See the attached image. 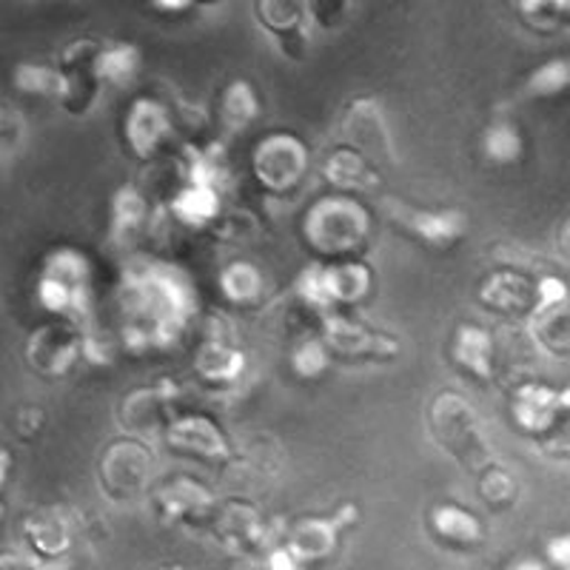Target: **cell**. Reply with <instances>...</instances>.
<instances>
[{"instance_id":"obj_16","label":"cell","mask_w":570,"mask_h":570,"mask_svg":"<svg viewBox=\"0 0 570 570\" xmlns=\"http://www.w3.org/2000/svg\"><path fill=\"white\" fill-rule=\"evenodd\" d=\"M151 499H155L157 517L169 525H206L214 508L208 488L191 476H171L160 482Z\"/></svg>"},{"instance_id":"obj_8","label":"cell","mask_w":570,"mask_h":570,"mask_svg":"<svg viewBox=\"0 0 570 570\" xmlns=\"http://www.w3.org/2000/svg\"><path fill=\"white\" fill-rule=\"evenodd\" d=\"M155 456L140 440H117L100 456V485L106 497L126 502L149 488Z\"/></svg>"},{"instance_id":"obj_30","label":"cell","mask_w":570,"mask_h":570,"mask_svg":"<svg viewBox=\"0 0 570 570\" xmlns=\"http://www.w3.org/2000/svg\"><path fill=\"white\" fill-rule=\"evenodd\" d=\"M480 146L488 163H493V166H511L525 151V137H522V131H519L513 120L502 117V120H493V124L485 126Z\"/></svg>"},{"instance_id":"obj_18","label":"cell","mask_w":570,"mask_h":570,"mask_svg":"<svg viewBox=\"0 0 570 570\" xmlns=\"http://www.w3.org/2000/svg\"><path fill=\"white\" fill-rule=\"evenodd\" d=\"M166 442L180 454L197 460H228V440L208 416H175L166 425Z\"/></svg>"},{"instance_id":"obj_10","label":"cell","mask_w":570,"mask_h":570,"mask_svg":"<svg viewBox=\"0 0 570 570\" xmlns=\"http://www.w3.org/2000/svg\"><path fill=\"white\" fill-rule=\"evenodd\" d=\"M320 323H323V343L328 345L331 354L348 360H391L400 354V340L337 312L325 314Z\"/></svg>"},{"instance_id":"obj_14","label":"cell","mask_w":570,"mask_h":570,"mask_svg":"<svg viewBox=\"0 0 570 570\" xmlns=\"http://www.w3.org/2000/svg\"><path fill=\"white\" fill-rule=\"evenodd\" d=\"M356 519V505L340 508L334 517H303L285 533V548L294 562H317L337 551L340 533Z\"/></svg>"},{"instance_id":"obj_15","label":"cell","mask_w":570,"mask_h":570,"mask_svg":"<svg viewBox=\"0 0 570 570\" xmlns=\"http://www.w3.org/2000/svg\"><path fill=\"white\" fill-rule=\"evenodd\" d=\"M175 135L169 109L155 98H137L124 117V140L137 160H155Z\"/></svg>"},{"instance_id":"obj_12","label":"cell","mask_w":570,"mask_h":570,"mask_svg":"<svg viewBox=\"0 0 570 570\" xmlns=\"http://www.w3.org/2000/svg\"><path fill=\"white\" fill-rule=\"evenodd\" d=\"M568 391H553L539 383H522L511 396V416L519 431L542 436L553 434L568 422Z\"/></svg>"},{"instance_id":"obj_1","label":"cell","mask_w":570,"mask_h":570,"mask_svg":"<svg viewBox=\"0 0 570 570\" xmlns=\"http://www.w3.org/2000/svg\"><path fill=\"white\" fill-rule=\"evenodd\" d=\"M197 308L195 288L171 266L129 268L120 283V337L131 354L169 348Z\"/></svg>"},{"instance_id":"obj_27","label":"cell","mask_w":570,"mask_h":570,"mask_svg":"<svg viewBox=\"0 0 570 570\" xmlns=\"http://www.w3.org/2000/svg\"><path fill=\"white\" fill-rule=\"evenodd\" d=\"M246 368V356L234 348L228 340H203L200 351L195 356V371L212 385H228Z\"/></svg>"},{"instance_id":"obj_35","label":"cell","mask_w":570,"mask_h":570,"mask_svg":"<svg viewBox=\"0 0 570 570\" xmlns=\"http://www.w3.org/2000/svg\"><path fill=\"white\" fill-rule=\"evenodd\" d=\"M568 83H570V63L564 58H557L537 66V69L528 75L525 86H522V95L537 100L557 98V95H562V91L568 89Z\"/></svg>"},{"instance_id":"obj_6","label":"cell","mask_w":570,"mask_h":570,"mask_svg":"<svg viewBox=\"0 0 570 570\" xmlns=\"http://www.w3.org/2000/svg\"><path fill=\"white\" fill-rule=\"evenodd\" d=\"M340 140L348 149L360 151L368 163H374L376 169L394 166L396 151H394V137H391L389 117L380 100L374 98H356L345 106L343 117L337 126Z\"/></svg>"},{"instance_id":"obj_39","label":"cell","mask_w":570,"mask_h":570,"mask_svg":"<svg viewBox=\"0 0 570 570\" xmlns=\"http://www.w3.org/2000/svg\"><path fill=\"white\" fill-rule=\"evenodd\" d=\"M351 0H308V14L317 27L340 29L348 18Z\"/></svg>"},{"instance_id":"obj_36","label":"cell","mask_w":570,"mask_h":570,"mask_svg":"<svg viewBox=\"0 0 570 570\" xmlns=\"http://www.w3.org/2000/svg\"><path fill=\"white\" fill-rule=\"evenodd\" d=\"M480 497L485 499V505L493 511H508L519 499V485L505 468L485 465L480 471Z\"/></svg>"},{"instance_id":"obj_20","label":"cell","mask_w":570,"mask_h":570,"mask_svg":"<svg viewBox=\"0 0 570 570\" xmlns=\"http://www.w3.org/2000/svg\"><path fill=\"white\" fill-rule=\"evenodd\" d=\"M23 531H27L29 544H32L38 557L60 559L69 551L71 542H75L78 522H75L71 511H66V508L60 505L38 508V511L23 522Z\"/></svg>"},{"instance_id":"obj_13","label":"cell","mask_w":570,"mask_h":570,"mask_svg":"<svg viewBox=\"0 0 570 570\" xmlns=\"http://www.w3.org/2000/svg\"><path fill=\"white\" fill-rule=\"evenodd\" d=\"M257 23L274 38L288 60H303L308 49V0H254Z\"/></svg>"},{"instance_id":"obj_17","label":"cell","mask_w":570,"mask_h":570,"mask_svg":"<svg viewBox=\"0 0 570 570\" xmlns=\"http://www.w3.org/2000/svg\"><path fill=\"white\" fill-rule=\"evenodd\" d=\"M27 360L38 374L63 376L80 360V334L63 325H40L27 340Z\"/></svg>"},{"instance_id":"obj_44","label":"cell","mask_w":570,"mask_h":570,"mask_svg":"<svg viewBox=\"0 0 570 570\" xmlns=\"http://www.w3.org/2000/svg\"><path fill=\"white\" fill-rule=\"evenodd\" d=\"M32 553H0V568H43V562H35Z\"/></svg>"},{"instance_id":"obj_2","label":"cell","mask_w":570,"mask_h":570,"mask_svg":"<svg viewBox=\"0 0 570 570\" xmlns=\"http://www.w3.org/2000/svg\"><path fill=\"white\" fill-rule=\"evenodd\" d=\"M428 431L431 440L445 451L451 460L468 471L480 473L493 462V448L485 434L480 411L456 391H442L428 405Z\"/></svg>"},{"instance_id":"obj_23","label":"cell","mask_w":570,"mask_h":570,"mask_svg":"<svg viewBox=\"0 0 570 570\" xmlns=\"http://www.w3.org/2000/svg\"><path fill=\"white\" fill-rule=\"evenodd\" d=\"M320 283L331 308L363 303L371 292V268L365 263L343 259V263H320Z\"/></svg>"},{"instance_id":"obj_24","label":"cell","mask_w":570,"mask_h":570,"mask_svg":"<svg viewBox=\"0 0 570 570\" xmlns=\"http://www.w3.org/2000/svg\"><path fill=\"white\" fill-rule=\"evenodd\" d=\"M323 175L331 186L348 191V195L351 191H374L383 183L374 163H368L360 151L348 149V146H340L325 157Z\"/></svg>"},{"instance_id":"obj_5","label":"cell","mask_w":570,"mask_h":570,"mask_svg":"<svg viewBox=\"0 0 570 570\" xmlns=\"http://www.w3.org/2000/svg\"><path fill=\"white\" fill-rule=\"evenodd\" d=\"M252 171L266 195H292L308 175V149L299 137L288 135V131L268 135L254 149Z\"/></svg>"},{"instance_id":"obj_7","label":"cell","mask_w":570,"mask_h":570,"mask_svg":"<svg viewBox=\"0 0 570 570\" xmlns=\"http://www.w3.org/2000/svg\"><path fill=\"white\" fill-rule=\"evenodd\" d=\"M385 220L396 228L400 234H405L409 240L420 243L425 248H451L462 240V234H465L468 220L462 212H454V208H448V212H428V208H416L409 206V203L400 200H385Z\"/></svg>"},{"instance_id":"obj_45","label":"cell","mask_w":570,"mask_h":570,"mask_svg":"<svg viewBox=\"0 0 570 570\" xmlns=\"http://www.w3.org/2000/svg\"><path fill=\"white\" fill-rule=\"evenodd\" d=\"M9 468H12V454H9L7 448H0V488L7 485Z\"/></svg>"},{"instance_id":"obj_41","label":"cell","mask_w":570,"mask_h":570,"mask_svg":"<svg viewBox=\"0 0 570 570\" xmlns=\"http://www.w3.org/2000/svg\"><path fill=\"white\" fill-rule=\"evenodd\" d=\"M18 434L23 436V440H29V436H35L43 428V411L35 409V405H27V409L20 411L18 414Z\"/></svg>"},{"instance_id":"obj_37","label":"cell","mask_w":570,"mask_h":570,"mask_svg":"<svg viewBox=\"0 0 570 570\" xmlns=\"http://www.w3.org/2000/svg\"><path fill=\"white\" fill-rule=\"evenodd\" d=\"M331 363L328 345L320 337H305L294 345L292 351V368L294 374L303 376V380H317Z\"/></svg>"},{"instance_id":"obj_19","label":"cell","mask_w":570,"mask_h":570,"mask_svg":"<svg viewBox=\"0 0 570 570\" xmlns=\"http://www.w3.org/2000/svg\"><path fill=\"white\" fill-rule=\"evenodd\" d=\"M528 340L533 348L551 356H568L570 351V320L568 297L544 299L537 297L528 312Z\"/></svg>"},{"instance_id":"obj_29","label":"cell","mask_w":570,"mask_h":570,"mask_svg":"<svg viewBox=\"0 0 570 570\" xmlns=\"http://www.w3.org/2000/svg\"><path fill=\"white\" fill-rule=\"evenodd\" d=\"M149 223V206L135 186H124L111 200V243H129Z\"/></svg>"},{"instance_id":"obj_3","label":"cell","mask_w":570,"mask_h":570,"mask_svg":"<svg viewBox=\"0 0 570 570\" xmlns=\"http://www.w3.org/2000/svg\"><path fill=\"white\" fill-rule=\"evenodd\" d=\"M368 232V212L348 195L323 197L305 212L303 220V240L323 259H343L360 252Z\"/></svg>"},{"instance_id":"obj_21","label":"cell","mask_w":570,"mask_h":570,"mask_svg":"<svg viewBox=\"0 0 570 570\" xmlns=\"http://www.w3.org/2000/svg\"><path fill=\"white\" fill-rule=\"evenodd\" d=\"M451 356L473 380L491 383L493 374H497V340H493L491 331L480 328V325L465 323L456 328Z\"/></svg>"},{"instance_id":"obj_11","label":"cell","mask_w":570,"mask_h":570,"mask_svg":"<svg viewBox=\"0 0 570 570\" xmlns=\"http://www.w3.org/2000/svg\"><path fill=\"white\" fill-rule=\"evenodd\" d=\"M206 528L217 542L234 557H248L266 542V522L259 517L257 508L246 499H228L226 505L212 508L206 519Z\"/></svg>"},{"instance_id":"obj_26","label":"cell","mask_w":570,"mask_h":570,"mask_svg":"<svg viewBox=\"0 0 570 570\" xmlns=\"http://www.w3.org/2000/svg\"><path fill=\"white\" fill-rule=\"evenodd\" d=\"M169 212L177 223L188 228H206L217 220L223 212L220 191L214 186H200V183H186L177 191L175 200L169 203Z\"/></svg>"},{"instance_id":"obj_25","label":"cell","mask_w":570,"mask_h":570,"mask_svg":"<svg viewBox=\"0 0 570 570\" xmlns=\"http://www.w3.org/2000/svg\"><path fill=\"white\" fill-rule=\"evenodd\" d=\"M91 75L100 86H115V89H126L140 71V49L131 43H106L100 40L89 63Z\"/></svg>"},{"instance_id":"obj_9","label":"cell","mask_w":570,"mask_h":570,"mask_svg":"<svg viewBox=\"0 0 570 570\" xmlns=\"http://www.w3.org/2000/svg\"><path fill=\"white\" fill-rule=\"evenodd\" d=\"M180 385L171 383V380H163L160 385H151V389L131 391L120 402L117 420H120L126 434L155 436L160 431H166V425L177 416V402H180Z\"/></svg>"},{"instance_id":"obj_34","label":"cell","mask_w":570,"mask_h":570,"mask_svg":"<svg viewBox=\"0 0 570 570\" xmlns=\"http://www.w3.org/2000/svg\"><path fill=\"white\" fill-rule=\"evenodd\" d=\"M517 12L528 29L539 35H553L568 23L570 0H517Z\"/></svg>"},{"instance_id":"obj_46","label":"cell","mask_w":570,"mask_h":570,"mask_svg":"<svg viewBox=\"0 0 570 570\" xmlns=\"http://www.w3.org/2000/svg\"><path fill=\"white\" fill-rule=\"evenodd\" d=\"M197 7H214V3H220V0H195Z\"/></svg>"},{"instance_id":"obj_33","label":"cell","mask_w":570,"mask_h":570,"mask_svg":"<svg viewBox=\"0 0 570 570\" xmlns=\"http://www.w3.org/2000/svg\"><path fill=\"white\" fill-rule=\"evenodd\" d=\"M220 288L223 297L232 305H252L257 303L259 292H263V274L252 263H232V266L223 268L220 274Z\"/></svg>"},{"instance_id":"obj_40","label":"cell","mask_w":570,"mask_h":570,"mask_svg":"<svg viewBox=\"0 0 570 570\" xmlns=\"http://www.w3.org/2000/svg\"><path fill=\"white\" fill-rule=\"evenodd\" d=\"M23 131H27V124L23 117L12 109H0V155L7 151H14L23 140Z\"/></svg>"},{"instance_id":"obj_38","label":"cell","mask_w":570,"mask_h":570,"mask_svg":"<svg viewBox=\"0 0 570 570\" xmlns=\"http://www.w3.org/2000/svg\"><path fill=\"white\" fill-rule=\"evenodd\" d=\"M214 237L232 243H246L252 237H257V220H254L252 212H232V214H217V220L212 223Z\"/></svg>"},{"instance_id":"obj_31","label":"cell","mask_w":570,"mask_h":570,"mask_svg":"<svg viewBox=\"0 0 570 570\" xmlns=\"http://www.w3.org/2000/svg\"><path fill=\"white\" fill-rule=\"evenodd\" d=\"M257 91L246 80H232L220 98V120L228 131H243L257 120Z\"/></svg>"},{"instance_id":"obj_32","label":"cell","mask_w":570,"mask_h":570,"mask_svg":"<svg viewBox=\"0 0 570 570\" xmlns=\"http://www.w3.org/2000/svg\"><path fill=\"white\" fill-rule=\"evenodd\" d=\"M12 80L20 95H29V98L38 100H52V104L60 100V86H63L60 69H49V66L40 63H20L14 66Z\"/></svg>"},{"instance_id":"obj_28","label":"cell","mask_w":570,"mask_h":570,"mask_svg":"<svg viewBox=\"0 0 570 570\" xmlns=\"http://www.w3.org/2000/svg\"><path fill=\"white\" fill-rule=\"evenodd\" d=\"M431 528L442 542L454 544V548H473L485 537L480 519L460 505H436L431 511Z\"/></svg>"},{"instance_id":"obj_43","label":"cell","mask_w":570,"mask_h":570,"mask_svg":"<svg viewBox=\"0 0 570 570\" xmlns=\"http://www.w3.org/2000/svg\"><path fill=\"white\" fill-rule=\"evenodd\" d=\"M149 7L160 14H183L197 3L195 0H149Z\"/></svg>"},{"instance_id":"obj_42","label":"cell","mask_w":570,"mask_h":570,"mask_svg":"<svg viewBox=\"0 0 570 570\" xmlns=\"http://www.w3.org/2000/svg\"><path fill=\"white\" fill-rule=\"evenodd\" d=\"M548 557L559 564V568H568L570 564V539L568 537H557L548 542Z\"/></svg>"},{"instance_id":"obj_4","label":"cell","mask_w":570,"mask_h":570,"mask_svg":"<svg viewBox=\"0 0 570 570\" xmlns=\"http://www.w3.org/2000/svg\"><path fill=\"white\" fill-rule=\"evenodd\" d=\"M38 299L46 312L83 323L89 314V259L78 248H58L43 259Z\"/></svg>"},{"instance_id":"obj_22","label":"cell","mask_w":570,"mask_h":570,"mask_svg":"<svg viewBox=\"0 0 570 570\" xmlns=\"http://www.w3.org/2000/svg\"><path fill=\"white\" fill-rule=\"evenodd\" d=\"M533 299H537V285L528 279V274L513 272V268L491 274L480 288V303L491 312L525 314L531 312Z\"/></svg>"}]
</instances>
